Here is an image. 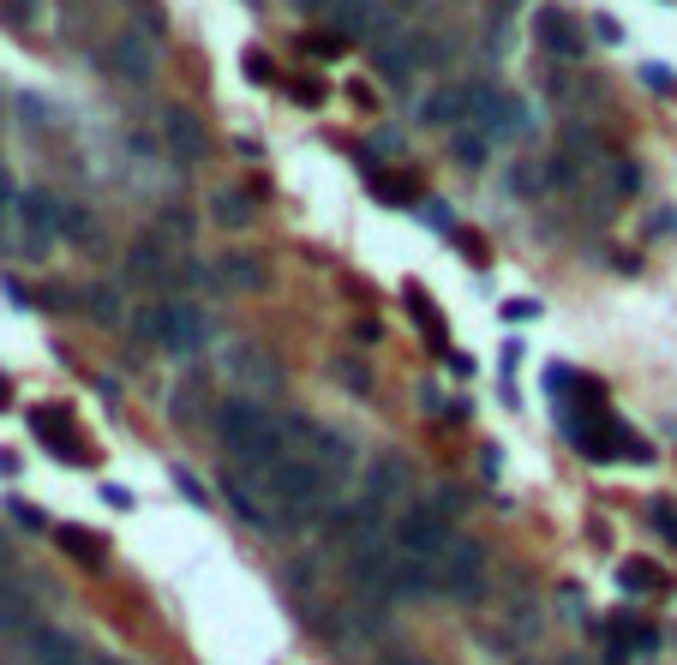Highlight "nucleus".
I'll use <instances>...</instances> for the list:
<instances>
[{"instance_id":"f257e3e1","label":"nucleus","mask_w":677,"mask_h":665,"mask_svg":"<svg viewBox=\"0 0 677 665\" xmlns=\"http://www.w3.org/2000/svg\"><path fill=\"white\" fill-rule=\"evenodd\" d=\"M216 438L234 462H246V474H264L288 456V426L258 402V396H228L216 408Z\"/></svg>"},{"instance_id":"f03ea898","label":"nucleus","mask_w":677,"mask_h":665,"mask_svg":"<svg viewBox=\"0 0 677 665\" xmlns=\"http://www.w3.org/2000/svg\"><path fill=\"white\" fill-rule=\"evenodd\" d=\"M252 480V492L264 498V510L276 516V528H312L330 504V480L312 468V462H300V456H282L276 468H264V474H246Z\"/></svg>"},{"instance_id":"7ed1b4c3","label":"nucleus","mask_w":677,"mask_h":665,"mask_svg":"<svg viewBox=\"0 0 677 665\" xmlns=\"http://www.w3.org/2000/svg\"><path fill=\"white\" fill-rule=\"evenodd\" d=\"M432 594H444V600H456V606H474V600L486 594V546L468 540V534H456V540L444 546V558L432 564Z\"/></svg>"},{"instance_id":"20e7f679","label":"nucleus","mask_w":677,"mask_h":665,"mask_svg":"<svg viewBox=\"0 0 677 665\" xmlns=\"http://www.w3.org/2000/svg\"><path fill=\"white\" fill-rule=\"evenodd\" d=\"M450 540H456V534H450V522H444L432 504H408V510L390 522V546H396L402 558H414V564H438Z\"/></svg>"},{"instance_id":"39448f33","label":"nucleus","mask_w":677,"mask_h":665,"mask_svg":"<svg viewBox=\"0 0 677 665\" xmlns=\"http://www.w3.org/2000/svg\"><path fill=\"white\" fill-rule=\"evenodd\" d=\"M468 126L486 132L492 144H504V138L528 132V102L498 90V84H468Z\"/></svg>"},{"instance_id":"423d86ee","label":"nucleus","mask_w":677,"mask_h":665,"mask_svg":"<svg viewBox=\"0 0 677 665\" xmlns=\"http://www.w3.org/2000/svg\"><path fill=\"white\" fill-rule=\"evenodd\" d=\"M18 234H24V252H48L54 234H60V198L48 186H24L18 192Z\"/></svg>"},{"instance_id":"0eeeda50","label":"nucleus","mask_w":677,"mask_h":665,"mask_svg":"<svg viewBox=\"0 0 677 665\" xmlns=\"http://www.w3.org/2000/svg\"><path fill=\"white\" fill-rule=\"evenodd\" d=\"M204 342H210V318H204L192 300H168V306H162V348L180 354V360H192Z\"/></svg>"},{"instance_id":"6e6552de","label":"nucleus","mask_w":677,"mask_h":665,"mask_svg":"<svg viewBox=\"0 0 677 665\" xmlns=\"http://www.w3.org/2000/svg\"><path fill=\"white\" fill-rule=\"evenodd\" d=\"M330 630H336V648H342V654H360V648H372V642L384 636V606L342 600V612L330 618Z\"/></svg>"},{"instance_id":"1a4fd4ad","label":"nucleus","mask_w":677,"mask_h":665,"mask_svg":"<svg viewBox=\"0 0 677 665\" xmlns=\"http://www.w3.org/2000/svg\"><path fill=\"white\" fill-rule=\"evenodd\" d=\"M24 654H30V665H96V654H90L78 636H66V630H54V624H36V630L24 636Z\"/></svg>"},{"instance_id":"9d476101","label":"nucleus","mask_w":677,"mask_h":665,"mask_svg":"<svg viewBox=\"0 0 677 665\" xmlns=\"http://www.w3.org/2000/svg\"><path fill=\"white\" fill-rule=\"evenodd\" d=\"M408 492H414V474H408V462L402 456H378L372 468H366V504L372 510H384V504H408Z\"/></svg>"},{"instance_id":"9b49d317","label":"nucleus","mask_w":677,"mask_h":665,"mask_svg":"<svg viewBox=\"0 0 677 665\" xmlns=\"http://www.w3.org/2000/svg\"><path fill=\"white\" fill-rule=\"evenodd\" d=\"M222 372H228L234 384H246V396H264V390H276V384H282V366H276L264 348H228Z\"/></svg>"},{"instance_id":"f8f14e48","label":"nucleus","mask_w":677,"mask_h":665,"mask_svg":"<svg viewBox=\"0 0 677 665\" xmlns=\"http://www.w3.org/2000/svg\"><path fill=\"white\" fill-rule=\"evenodd\" d=\"M108 60H114V72H120L126 84H150V78H156V54H150V36H144V30H120V36L108 42Z\"/></svg>"},{"instance_id":"ddd939ff","label":"nucleus","mask_w":677,"mask_h":665,"mask_svg":"<svg viewBox=\"0 0 677 665\" xmlns=\"http://www.w3.org/2000/svg\"><path fill=\"white\" fill-rule=\"evenodd\" d=\"M372 54H378V72L390 78V84H408L414 78V42H408V24H396L390 18V30H378V42H372Z\"/></svg>"},{"instance_id":"4468645a","label":"nucleus","mask_w":677,"mask_h":665,"mask_svg":"<svg viewBox=\"0 0 677 665\" xmlns=\"http://www.w3.org/2000/svg\"><path fill=\"white\" fill-rule=\"evenodd\" d=\"M420 120H426V126H444V132L468 126V84H438V90H426V96H420Z\"/></svg>"},{"instance_id":"2eb2a0df","label":"nucleus","mask_w":677,"mask_h":665,"mask_svg":"<svg viewBox=\"0 0 677 665\" xmlns=\"http://www.w3.org/2000/svg\"><path fill=\"white\" fill-rule=\"evenodd\" d=\"M534 36H540L552 54H564V60L582 54V30H576V18H570L564 6H540V12H534Z\"/></svg>"},{"instance_id":"dca6fc26","label":"nucleus","mask_w":677,"mask_h":665,"mask_svg":"<svg viewBox=\"0 0 677 665\" xmlns=\"http://www.w3.org/2000/svg\"><path fill=\"white\" fill-rule=\"evenodd\" d=\"M162 138H168V150H174V162H198L204 156V132H198V114L192 108H162Z\"/></svg>"},{"instance_id":"f3484780","label":"nucleus","mask_w":677,"mask_h":665,"mask_svg":"<svg viewBox=\"0 0 677 665\" xmlns=\"http://www.w3.org/2000/svg\"><path fill=\"white\" fill-rule=\"evenodd\" d=\"M36 630V588L24 582H0V636H30Z\"/></svg>"},{"instance_id":"a211bd4d","label":"nucleus","mask_w":677,"mask_h":665,"mask_svg":"<svg viewBox=\"0 0 677 665\" xmlns=\"http://www.w3.org/2000/svg\"><path fill=\"white\" fill-rule=\"evenodd\" d=\"M30 432H36L48 450H60V462H84V450H78V438H72V414H66V408H54V414H48V408H36V414H30Z\"/></svg>"},{"instance_id":"6ab92c4d","label":"nucleus","mask_w":677,"mask_h":665,"mask_svg":"<svg viewBox=\"0 0 677 665\" xmlns=\"http://www.w3.org/2000/svg\"><path fill=\"white\" fill-rule=\"evenodd\" d=\"M54 546H60L72 564H84V570H102V564H108V540L90 534V528H78V522H60V528H54Z\"/></svg>"},{"instance_id":"aec40b11","label":"nucleus","mask_w":677,"mask_h":665,"mask_svg":"<svg viewBox=\"0 0 677 665\" xmlns=\"http://www.w3.org/2000/svg\"><path fill=\"white\" fill-rule=\"evenodd\" d=\"M222 498H228V504H234V516H240V522H252L258 534H282V528H276V516L264 510V498L252 492V480L228 474V480H222Z\"/></svg>"},{"instance_id":"412c9836","label":"nucleus","mask_w":677,"mask_h":665,"mask_svg":"<svg viewBox=\"0 0 677 665\" xmlns=\"http://www.w3.org/2000/svg\"><path fill=\"white\" fill-rule=\"evenodd\" d=\"M618 588L624 594H660L666 588V570L654 558H630V564H618Z\"/></svg>"},{"instance_id":"4be33fe9","label":"nucleus","mask_w":677,"mask_h":665,"mask_svg":"<svg viewBox=\"0 0 677 665\" xmlns=\"http://www.w3.org/2000/svg\"><path fill=\"white\" fill-rule=\"evenodd\" d=\"M330 18H336V36H342V42H354V36H366V30L378 24V18H372V0H336Z\"/></svg>"},{"instance_id":"5701e85b","label":"nucleus","mask_w":677,"mask_h":665,"mask_svg":"<svg viewBox=\"0 0 677 665\" xmlns=\"http://www.w3.org/2000/svg\"><path fill=\"white\" fill-rule=\"evenodd\" d=\"M126 276H138V282H168L162 246H156V240H138V246L126 252Z\"/></svg>"},{"instance_id":"b1692460","label":"nucleus","mask_w":677,"mask_h":665,"mask_svg":"<svg viewBox=\"0 0 677 665\" xmlns=\"http://www.w3.org/2000/svg\"><path fill=\"white\" fill-rule=\"evenodd\" d=\"M210 216H216L222 228H246V222H252V198L234 192V186H222V192L210 198Z\"/></svg>"},{"instance_id":"393cba45","label":"nucleus","mask_w":677,"mask_h":665,"mask_svg":"<svg viewBox=\"0 0 677 665\" xmlns=\"http://www.w3.org/2000/svg\"><path fill=\"white\" fill-rule=\"evenodd\" d=\"M216 282H228V288H264V264L246 258V252H228L222 270H216Z\"/></svg>"},{"instance_id":"a878e982","label":"nucleus","mask_w":677,"mask_h":665,"mask_svg":"<svg viewBox=\"0 0 677 665\" xmlns=\"http://www.w3.org/2000/svg\"><path fill=\"white\" fill-rule=\"evenodd\" d=\"M84 306H90V318H96V324H108V330L120 324V294H114L108 282H90V288H84Z\"/></svg>"},{"instance_id":"bb28decb","label":"nucleus","mask_w":677,"mask_h":665,"mask_svg":"<svg viewBox=\"0 0 677 665\" xmlns=\"http://www.w3.org/2000/svg\"><path fill=\"white\" fill-rule=\"evenodd\" d=\"M486 156H492V138H486V132H474V126H456V162L486 168Z\"/></svg>"},{"instance_id":"cd10ccee","label":"nucleus","mask_w":677,"mask_h":665,"mask_svg":"<svg viewBox=\"0 0 677 665\" xmlns=\"http://www.w3.org/2000/svg\"><path fill=\"white\" fill-rule=\"evenodd\" d=\"M372 192H378V198L408 204V198H414V180H402V174H372Z\"/></svg>"},{"instance_id":"c85d7f7f","label":"nucleus","mask_w":677,"mask_h":665,"mask_svg":"<svg viewBox=\"0 0 677 665\" xmlns=\"http://www.w3.org/2000/svg\"><path fill=\"white\" fill-rule=\"evenodd\" d=\"M132 336H138V342H156V348H162V306H144V312L132 318Z\"/></svg>"},{"instance_id":"c756f323","label":"nucleus","mask_w":677,"mask_h":665,"mask_svg":"<svg viewBox=\"0 0 677 665\" xmlns=\"http://www.w3.org/2000/svg\"><path fill=\"white\" fill-rule=\"evenodd\" d=\"M336 378H342L354 396H366V390H372V372H366L360 360H336Z\"/></svg>"},{"instance_id":"7c9ffc66","label":"nucleus","mask_w":677,"mask_h":665,"mask_svg":"<svg viewBox=\"0 0 677 665\" xmlns=\"http://www.w3.org/2000/svg\"><path fill=\"white\" fill-rule=\"evenodd\" d=\"M648 522H654V528H660V534H666V540L677 546V504H666V498H654V504H648Z\"/></svg>"},{"instance_id":"2f4dec72","label":"nucleus","mask_w":677,"mask_h":665,"mask_svg":"<svg viewBox=\"0 0 677 665\" xmlns=\"http://www.w3.org/2000/svg\"><path fill=\"white\" fill-rule=\"evenodd\" d=\"M510 186H516V192L528 198V192H546V186H552V174H540V162H522V174H516Z\"/></svg>"},{"instance_id":"473e14b6","label":"nucleus","mask_w":677,"mask_h":665,"mask_svg":"<svg viewBox=\"0 0 677 665\" xmlns=\"http://www.w3.org/2000/svg\"><path fill=\"white\" fill-rule=\"evenodd\" d=\"M174 486H180V498H186V504H198V510L210 504V492L198 486V474H192V468H174Z\"/></svg>"},{"instance_id":"72a5a7b5","label":"nucleus","mask_w":677,"mask_h":665,"mask_svg":"<svg viewBox=\"0 0 677 665\" xmlns=\"http://www.w3.org/2000/svg\"><path fill=\"white\" fill-rule=\"evenodd\" d=\"M432 510H438V516H444V522H456V516H462V510H468V492H456V486H444V492H438V498H432Z\"/></svg>"},{"instance_id":"f704fd0d","label":"nucleus","mask_w":677,"mask_h":665,"mask_svg":"<svg viewBox=\"0 0 677 665\" xmlns=\"http://www.w3.org/2000/svg\"><path fill=\"white\" fill-rule=\"evenodd\" d=\"M300 48H306V54H318V60H336V54H342V48H348V42H342V36H336V30H330V36H306V42H300Z\"/></svg>"},{"instance_id":"c9c22d12","label":"nucleus","mask_w":677,"mask_h":665,"mask_svg":"<svg viewBox=\"0 0 677 665\" xmlns=\"http://www.w3.org/2000/svg\"><path fill=\"white\" fill-rule=\"evenodd\" d=\"M18 114H30V126H54V108H48L42 96H30V90L18 96Z\"/></svg>"},{"instance_id":"e433bc0d","label":"nucleus","mask_w":677,"mask_h":665,"mask_svg":"<svg viewBox=\"0 0 677 665\" xmlns=\"http://www.w3.org/2000/svg\"><path fill=\"white\" fill-rule=\"evenodd\" d=\"M6 516H12L18 528H30V534H42V528H48V522H42V516H36L30 504H24V498H6Z\"/></svg>"},{"instance_id":"4c0bfd02","label":"nucleus","mask_w":677,"mask_h":665,"mask_svg":"<svg viewBox=\"0 0 677 665\" xmlns=\"http://www.w3.org/2000/svg\"><path fill=\"white\" fill-rule=\"evenodd\" d=\"M246 78H252V84H270V78H276V66H270V54H258V48H246Z\"/></svg>"},{"instance_id":"58836bf2","label":"nucleus","mask_w":677,"mask_h":665,"mask_svg":"<svg viewBox=\"0 0 677 665\" xmlns=\"http://www.w3.org/2000/svg\"><path fill=\"white\" fill-rule=\"evenodd\" d=\"M60 240H84V210L78 204H60Z\"/></svg>"},{"instance_id":"ea45409f","label":"nucleus","mask_w":677,"mask_h":665,"mask_svg":"<svg viewBox=\"0 0 677 665\" xmlns=\"http://www.w3.org/2000/svg\"><path fill=\"white\" fill-rule=\"evenodd\" d=\"M612 168H618V174H612L618 192H636V186H642V168H636V162H612Z\"/></svg>"},{"instance_id":"a19ab883","label":"nucleus","mask_w":677,"mask_h":665,"mask_svg":"<svg viewBox=\"0 0 677 665\" xmlns=\"http://www.w3.org/2000/svg\"><path fill=\"white\" fill-rule=\"evenodd\" d=\"M420 222H426V228H450V204H444V198L420 204Z\"/></svg>"},{"instance_id":"79ce46f5","label":"nucleus","mask_w":677,"mask_h":665,"mask_svg":"<svg viewBox=\"0 0 677 665\" xmlns=\"http://www.w3.org/2000/svg\"><path fill=\"white\" fill-rule=\"evenodd\" d=\"M0 6H6L18 24H36V18H42V0H0Z\"/></svg>"},{"instance_id":"37998d69","label":"nucleus","mask_w":677,"mask_h":665,"mask_svg":"<svg viewBox=\"0 0 677 665\" xmlns=\"http://www.w3.org/2000/svg\"><path fill=\"white\" fill-rule=\"evenodd\" d=\"M186 228H192L186 210H162V234H168V240H186Z\"/></svg>"},{"instance_id":"c03bdc74","label":"nucleus","mask_w":677,"mask_h":665,"mask_svg":"<svg viewBox=\"0 0 677 665\" xmlns=\"http://www.w3.org/2000/svg\"><path fill=\"white\" fill-rule=\"evenodd\" d=\"M504 318H510V324H528V318H540V300H510Z\"/></svg>"},{"instance_id":"a18cd8bd","label":"nucleus","mask_w":677,"mask_h":665,"mask_svg":"<svg viewBox=\"0 0 677 665\" xmlns=\"http://www.w3.org/2000/svg\"><path fill=\"white\" fill-rule=\"evenodd\" d=\"M558 600H564V618H570V624H582V618H588V600H582L576 588H564Z\"/></svg>"},{"instance_id":"49530a36","label":"nucleus","mask_w":677,"mask_h":665,"mask_svg":"<svg viewBox=\"0 0 677 665\" xmlns=\"http://www.w3.org/2000/svg\"><path fill=\"white\" fill-rule=\"evenodd\" d=\"M642 84H648V90H660V96H666V90H672V72H666V66H642Z\"/></svg>"},{"instance_id":"de8ad7c7","label":"nucleus","mask_w":677,"mask_h":665,"mask_svg":"<svg viewBox=\"0 0 677 665\" xmlns=\"http://www.w3.org/2000/svg\"><path fill=\"white\" fill-rule=\"evenodd\" d=\"M594 36H600V42H624V30H618V18H594Z\"/></svg>"},{"instance_id":"09e8293b","label":"nucleus","mask_w":677,"mask_h":665,"mask_svg":"<svg viewBox=\"0 0 677 665\" xmlns=\"http://www.w3.org/2000/svg\"><path fill=\"white\" fill-rule=\"evenodd\" d=\"M384 665H432L426 654H414V648H390V660Z\"/></svg>"},{"instance_id":"8fccbe9b","label":"nucleus","mask_w":677,"mask_h":665,"mask_svg":"<svg viewBox=\"0 0 677 665\" xmlns=\"http://www.w3.org/2000/svg\"><path fill=\"white\" fill-rule=\"evenodd\" d=\"M102 498H108L114 510H132V492H126V486H102Z\"/></svg>"},{"instance_id":"3c124183","label":"nucleus","mask_w":677,"mask_h":665,"mask_svg":"<svg viewBox=\"0 0 677 665\" xmlns=\"http://www.w3.org/2000/svg\"><path fill=\"white\" fill-rule=\"evenodd\" d=\"M336 0H294V12H306V18H318V12H330Z\"/></svg>"},{"instance_id":"603ef678","label":"nucleus","mask_w":677,"mask_h":665,"mask_svg":"<svg viewBox=\"0 0 677 665\" xmlns=\"http://www.w3.org/2000/svg\"><path fill=\"white\" fill-rule=\"evenodd\" d=\"M6 204H18V192H12V180H6V168H0V210Z\"/></svg>"},{"instance_id":"864d4df0","label":"nucleus","mask_w":677,"mask_h":665,"mask_svg":"<svg viewBox=\"0 0 677 665\" xmlns=\"http://www.w3.org/2000/svg\"><path fill=\"white\" fill-rule=\"evenodd\" d=\"M6 402H12V384H6V378H0V408H6Z\"/></svg>"},{"instance_id":"5fc2aeb1","label":"nucleus","mask_w":677,"mask_h":665,"mask_svg":"<svg viewBox=\"0 0 677 665\" xmlns=\"http://www.w3.org/2000/svg\"><path fill=\"white\" fill-rule=\"evenodd\" d=\"M492 6H498V12H510V6H516V0H492Z\"/></svg>"},{"instance_id":"6e6d98bb","label":"nucleus","mask_w":677,"mask_h":665,"mask_svg":"<svg viewBox=\"0 0 677 665\" xmlns=\"http://www.w3.org/2000/svg\"><path fill=\"white\" fill-rule=\"evenodd\" d=\"M564 665H582V660H564Z\"/></svg>"},{"instance_id":"4d7b16f0","label":"nucleus","mask_w":677,"mask_h":665,"mask_svg":"<svg viewBox=\"0 0 677 665\" xmlns=\"http://www.w3.org/2000/svg\"><path fill=\"white\" fill-rule=\"evenodd\" d=\"M0 564H6V552H0Z\"/></svg>"}]
</instances>
